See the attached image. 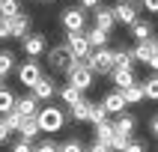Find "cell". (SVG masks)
<instances>
[{"instance_id":"obj_5","label":"cell","mask_w":158,"mask_h":152,"mask_svg":"<svg viewBox=\"0 0 158 152\" xmlns=\"http://www.w3.org/2000/svg\"><path fill=\"white\" fill-rule=\"evenodd\" d=\"M21 51H24L30 60L48 54V39H45V33H27L24 39H21Z\"/></svg>"},{"instance_id":"obj_1","label":"cell","mask_w":158,"mask_h":152,"mask_svg":"<svg viewBox=\"0 0 158 152\" xmlns=\"http://www.w3.org/2000/svg\"><path fill=\"white\" fill-rule=\"evenodd\" d=\"M36 122H39V131H63V125H66V110L63 107H54L51 101L45 107H39V113H36Z\"/></svg>"},{"instance_id":"obj_25","label":"cell","mask_w":158,"mask_h":152,"mask_svg":"<svg viewBox=\"0 0 158 152\" xmlns=\"http://www.w3.org/2000/svg\"><path fill=\"white\" fill-rule=\"evenodd\" d=\"M140 87H143V98L158 101V75H149L146 80H140Z\"/></svg>"},{"instance_id":"obj_22","label":"cell","mask_w":158,"mask_h":152,"mask_svg":"<svg viewBox=\"0 0 158 152\" xmlns=\"http://www.w3.org/2000/svg\"><path fill=\"white\" fill-rule=\"evenodd\" d=\"M110 78H114L116 89H125V87H131V84H137L134 72H125V69H114V72H110Z\"/></svg>"},{"instance_id":"obj_31","label":"cell","mask_w":158,"mask_h":152,"mask_svg":"<svg viewBox=\"0 0 158 152\" xmlns=\"http://www.w3.org/2000/svg\"><path fill=\"white\" fill-rule=\"evenodd\" d=\"M105 119H107V110L98 105V101H93V107H89V119H87V122L98 125V122H105Z\"/></svg>"},{"instance_id":"obj_44","label":"cell","mask_w":158,"mask_h":152,"mask_svg":"<svg viewBox=\"0 0 158 152\" xmlns=\"http://www.w3.org/2000/svg\"><path fill=\"white\" fill-rule=\"evenodd\" d=\"M149 48H152V54L158 57V36H152V39H149Z\"/></svg>"},{"instance_id":"obj_6","label":"cell","mask_w":158,"mask_h":152,"mask_svg":"<svg viewBox=\"0 0 158 152\" xmlns=\"http://www.w3.org/2000/svg\"><path fill=\"white\" fill-rule=\"evenodd\" d=\"M15 75H18V84H24V87L30 89L36 80L42 78V66H39L36 60H24L21 66H15Z\"/></svg>"},{"instance_id":"obj_4","label":"cell","mask_w":158,"mask_h":152,"mask_svg":"<svg viewBox=\"0 0 158 152\" xmlns=\"http://www.w3.org/2000/svg\"><path fill=\"white\" fill-rule=\"evenodd\" d=\"M110 9H114L116 24H125V27H131L134 21L140 18V12H137V3H134V0H116Z\"/></svg>"},{"instance_id":"obj_43","label":"cell","mask_w":158,"mask_h":152,"mask_svg":"<svg viewBox=\"0 0 158 152\" xmlns=\"http://www.w3.org/2000/svg\"><path fill=\"white\" fill-rule=\"evenodd\" d=\"M149 131H152V134H155V137H158V113L152 116V122H149Z\"/></svg>"},{"instance_id":"obj_45","label":"cell","mask_w":158,"mask_h":152,"mask_svg":"<svg viewBox=\"0 0 158 152\" xmlns=\"http://www.w3.org/2000/svg\"><path fill=\"white\" fill-rule=\"evenodd\" d=\"M36 3H51V0H36Z\"/></svg>"},{"instance_id":"obj_10","label":"cell","mask_w":158,"mask_h":152,"mask_svg":"<svg viewBox=\"0 0 158 152\" xmlns=\"http://www.w3.org/2000/svg\"><path fill=\"white\" fill-rule=\"evenodd\" d=\"M30 27H33V18L30 15H15V18H9L6 21V30H9V39H24L27 33H30Z\"/></svg>"},{"instance_id":"obj_23","label":"cell","mask_w":158,"mask_h":152,"mask_svg":"<svg viewBox=\"0 0 158 152\" xmlns=\"http://www.w3.org/2000/svg\"><path fill=\"white\" fill-rule=\"evenodd\" d=\"M119 92H123L125 105H140V101H143V87H140V80L131 84V87H125V89H119Z\"/></svg>"},{"instance_id":"obj_21","label":"cell","mask_w":158,"mask_h":152,"mask_svg":"<svg viewBox=\"0 0 158 152\" xmlns=\"http://www.w3.org/2000/svg\"><path fill=\"white\" fill-rule=\"evenodd\" d=\"M114 69L134 72V57H131V51H125V48H116V51H114Z\"/></svg>"},{"instance_id":"obj_11","label":"cell","mask_w":158,"mask_h":152,"mask_svg":"<svg viewBox=\"0 0 158 152\" xmlns=\"http://www.w3.org/2000/svg\"><path fill=\"white\" fill-rule=\"evenodd\" d=\"M93 27H98V30H105V33H110V30L116 27L114 9H110V6H105V3H102L98 9H93Z\"/></svg>"},{"instance_id":"obj_29","label":"cell","mask_w":158,"mask_h":152,"mask_svg":"<svg viewBox=\"0 0 158 152\" xmlns=\"http://www.w3.org/2000/svg\"><path fill=\"white\" fill-rule=\"evenodd\" d=\"M12 69H15V54L12 51H0V75L6 78Z\"/></svg>"},{"instance_id":"obj_39","label":"cell","mask_w":158,"mask_h":152,"mask_svg":"<svg viewBox=\"0 0 158 152\" xmlns=\"http://www.w3.org/2000/svg\"><path fill=\"white\" fill-rule=\"evenodd\" d=\"M9 134H12V131H9V128H6V122L0 119V143H6V140H9Z\"/></svg>"},{"instance_id":"obj_41","label":"cell","mask_w":158,"mask_h":152,"mask_svg":"<svg viewBox=\"0 0 158 152\" xmlns=\"http://www.w3.org/2000/svg\"><path fill=\"white\" fill-rule=\"evenodd\" d=\"M3 39H9V30H6V21L0 18V42H3Z\"/></svg>"},{"instance_id":"obj_28","label":"cell","mask_w":158,"mask_h":152,"mask_svg":"<svg viewBox=\"0 0 158 152\" xmlns=\"http://www.w3.org/2000/svg\"><path fill=\"white\" fill-rule=\"evenodd\" d=\"M12 107H15V92H12V89H6V87H0V116L9 113Z\"/></svg>"},{"instance_id":"obj_17","label":"cell","mask_w":158,"mask_h":152,"mask_svg":"<svg viewBox=\"0 0 158 152\" xmlns=\"http://www.w3.org/2000/svg\"><path fill=\"white\" fill-rule=\"evenodd\" d=\"M18 134H21V140L33 143L36 137H39V122H36V116H24V122L18 125Z\"/></svg>"},{"instance_id":"obj_9","label":"cell","mask_w":158,"mask_h":152,"mask_svg":"<svg viewBox=\"0 0 158 152\" xmlns=\"http://www.w3.org/2000/svg\"><path fill=\"white\" fill-rule=\"evenodd\" d=\"M66 48H69L72 57H78V60H87V54L93 51L87 42V33H66Z\"/></svg>"},{"instance_id":"obj_24","label":"cell","mask_w":158,"mask_h":152,"mask_svg":"<svg viewBox=\"0 0 158 152\" xmlns=\"http://www.w3.org/2000/svg\"><path fill=\"white\" fill-rule=\"evenodd\" d=\"M96 140L105 143L107 149H110V140H114V125H110V119H105V122L96 125Z\"/></svg>"},{"instance_id":"obj_15","label":"cell","mask_w":158,"mask_h":152,"mask_svg":"<svg viewBox=\"0 0 158 152\" xmlns=\"http://www.w3.org/2000/svg\"><path fill=\"white\" fill-rule=\"evenodd\" d=\"M87 33V42L93 51H98V48H107V42H110V33H105V30H98V27H89V30H84Z\"/></svg>"},{"instance_id":"obj_3","label":"cell","mask_w":158,"mask_h":152,"mask_svg":"<svg viewBox=\"0 0 158 152\" xmlns=\"http://www.w3.org/2000/svg\"><path fill=\"white\" fill-rule=\"evenodd\" d=\"M60 24L66 33H84L87 30V12L81 6H66L60 12Z\"/></svg>"},{"instance_id":"obj_27","label":"cell","mask_w":158,"mask_h":152,"mask_svg":"<svg viewBox=\"0 0 158 152\" xmlns=\"http://www.w3.org/2000/svg\"><path fill=\"white\" fill-rule=\"evenodd\" d=\"M131 57H134V63H143L146 66V60L152 57V48H149V42H137L131 48Z\"/></svg>"},{"instance_id":"obj_14","label":"cell","mask_w":158,"mask_h":152,"mask_svg":"<svg viewBox=\"0 0 158 152\" xmlns=\"http://www.w3.org/2000/svg\"><path fill=\"white\" fill-rule=\"evenodd\" d=\"M102 107L107 110V116H110V113L116 116V113H123V110H125L128 105H125L123 92H119V89H114V92H107V96H105V101H102Z\"/></svg>"},{"instance_id":"obj_20","label":"cell","mask_w":158,"mask_h":152,"mask_svg":"<svg viewBox=\"0 0 158 152\" xmlns=\"http://www.w3.org/2000/svg\"><path fill=\"white\" fill-rule=\"evenodd\" d=\"M15 110L21 116H36L39 113V101L33 96H24V98H15Z\"/></svg>"},{"instance_id":"obj_26","label":"cell","mask_w":158,"mask_h":152,"mask_svg":"<svg viewBox=\"0 0 158 152\" xmlns=\"http://www.w3.org/2000/svg\"><path fill=\"white\" fill-rule=\"evenodd\" d=\"M21 15V0H3L0 3V18L3 21H9V18Z\"/></svg>"},{"instance_id":"obj_32","label":"cell","mask_w":158,"mask_h":152,"mask_svg":"<svg viewBox=\"0 0 158 152\" xmlns=\"http://www.w3.org/2000/svg\"><path fill=\"white\" fill-rule=\"evenodd\" d=\"M128 140H131V134H119V131H114V140H110V152H123L125 146H128Z\"/></svg>"},{"instance_id":"obj_47","label":"cell","mask_w":158,"mask_h":152,"mask_svg":"<svg viewBox=\"0 0 158 152\" xmlns=\"http://www.w3.org/2000/svg\"><path fill=\"white\" fill-rule=\"evenodd\" d=\"M0 3H3V0H0Z\"/></svg>"},{"instance_id":"obj_46","label":"cell","mask_w":158,"mask_h":152,"mask_svg":"<svg viewBox=\"0 0 158 152\" xmlns=\"http://www.w3.org/2000/svg\"><path fill=\"white\" fill-rule=\"evenodd\" d=\"M0 87H3V75H0Z\"/></svg>"},{"instance_id":"obj_18","label":"cell","mask_w":158,"mask_h":152,"mask_svg":"<svg viewBox=\"0 0 158 152\" xmlns=\"http://www.w3.org/2000/svg\"><path fill=\"white\" fill-rule=\"evenodd\" d=\"M89 107H93V101H89V98H81L78 105L69 107V116L75 119V122H87L89 119Z\"/></svg>"},{"instance_id":"obj_40","label":"cell","mask_w":158,"mask_h":152,"mask_svg":"<svg viewBox=\"0 0 158 152\" xmlns=\"http://www.w3.org/2000/svg\"><path fill=\"white\" fill-rule=\"evenodd\" d=\"M89 152H110V149H107V146H105V143H93V146H89Z\"/></svg>"},{"instance_id":"obj_37","label":"cell","mask_w":158,"mask_h":152,"mask_svg":"<svg viewBox=\"0 0 158 152\" xmlns=\"http://www.w3.org/2000/svg\"><path fill=\"white\" fill-rule=\"evenodd\" d=\"M140 6L146 12H152V15H158V0H140Z\"/></svg>"},{"instance_id":"obj_7","label":"cell","mask_w":158,"mask_h":152,"mask_svg":"<svg viewBox=\"0 0 158 152\" xmlns=\"http://www.w3.org/2000/svg\"><path fill=\"white\" fill-rule=\"evenodd\" d=\"M30 96H33L39 105H42V101H51V98L57 96V80L48 78V75H42V78H39L33 87H30Z\"/></svg>"},{"instance_id":"obj_42","label":"cell","mask_w":158,"mask_h":152,"mask_svg":"<svg viewBox=\"0 0 158 152\" xmlns=\"http://www.w3.org/2000/svg\"><path fill=\"white\" fill-rule=\"evenodd\" d=\"M146 66H149V69H152V72H158V57H155V54H152L149 60H146Z\"/></svg>"},{"instance_id":"obj_33","label":"cell","mask_w":158,"mask_h":152,"mask_svg":"<svg viewBox=\"0 0 158 152\" xmlns=\"http://www.w3.org/2000/svg\"><path fill=\"white\" fill-rule=\"evenodd\" d=\"M33 152H60V143H54L51 137H45V140L33 143Z\"/></svg>"},{"instance_id":"obj_36","label":"cell","mask_w":158,"mask_h":152,"mask_svg":"<svg viewBox=\"0 0 158 152\" xmlns=\"http://www.w3.org/2000/svg\"><path fill=\"white\" fill-rule=\"evenodd\" d=\"M78 6L84 9V12H93V9H98V6H102V0H81Z\"/></svg>"},{"instance_id":"obj_34","label":"cell","mask_w":158,"mask_h":152,"mask_svg":"<svg viewBox=\"0 0 158 152\" xmlns=\"http://www.w3.org/2000/svg\"><path fill=\"white\" fill-rule=\"evenodd\" d=\"M60 152H87V149L78 140H66V143H60Z\"/></svg>"},{"instance_id":"obj_30","label":"cell","mask_w":158,"mask_h":152,"mask_svg":"<svg viewBox=\"0 0 158 152\" xmlns=\"http://www.w3.org/2000/svg\"><path fill=\"white\" fill-rule=\"evenodd\" d=\"M0 119H3V122H6V128H9V131H18V125L24 122V116L18 113L15 107H12V110H9V113H3V116H0Z\"/></svg>"},{"instance_id":"obj_13","label":"cell","mask_w":158,"mask_h":152,"mask_svg":"<svg viewBox=\"0 0 158 152\" xmlns=\"http://www.w3.org/2000/svg\"><path fill=\"white\" fill-rule=\"evenodd\" d=\"M128 30H131V39H134V42H149L152 36H155V27H152V21H143V18H137V21H134Z\"/></svg>"},{"instance_id":"obj_8","label":"cell","mask_w":158,"mask_h":152,"mask_svg":"<svg viewBox=\"0 0 158 152\" xmlns=\"http://www.w3.org/2000/svg\"><path fill=\"white\" fill-rule=\"evenodd\" d=\"M66 75H69V84H72V87H78L81 92H87L89 87H96V75H93L84 63H81L78 69H69Z\"/></svg>"},{"instance_id":"obj_19","label":"cell","mask_w":158,"mask_h":152,"mask_svg":"<svg viewBox=\"0 0 158 152\" xmlns=\"http://www.w3.org/2000/svg\"><path fill=\"white\" fill-rule=\"evenodd\" d=\"M57 92H60V98H63V105H66V107H72V105H78L81 98H84V92H81L78 87H72V84H63V87L57 89Z\"/></svg>"},{"instance_id":"obj_2","label":"cell","mask_w":158,"mask_h":152,"mask_svg":"<svg viewBox=\"0 0 158 152\" xmlns=\"http://www.w3.org/2000/svg\"><path fill=\"white\" fill-rule=\"evenodd\" d=\"M84 66H87L93 75H110V72H114V51H110V48L89 51L87 60H84Z\"/></svg>"},{"instance_id":"obj_35","label":"cell","mask_w":158,"mask_h":152,"mask_svg":"<svg viewBox=\"0 0 158 152\" xmlns=\"http://www.w3.org/2000/svg\"><path fill=\"white\" fill-rule=\"evenodd\" d=\"M12 152H33V143L30 140H15L12 143Z\"/></svg>"},{"instance_id":"obj_16","label":"cell","mask_w":158,"mask_h":152,"mask_svg":"<svg viewBox=\"0 0 158 152\" xmlns=\"http://www.w3.org/2000/svg\"><path fill=\"white\" fill-rule=\"evenodd\" d=\"M110 125H114V131H119V134H131L134 125H137V119H134L128 110H123V113H116V119H114Z\"/></svg>"},{"instance_id":"obj_12","label":"cell","mask_w":158,"mask_h":152,"mask_svg":"<svg viewBox=\"0 0 158 152\" xmlns=\"http://www.w3.org/2000/svg\"><path fill=\"white\" fill-rule=\"evenodd\" d=\"M69 60H72V54H69V48H66V42L54 45L51 51H48V63H51L54 72H63L66 66H69Z\"/></svg>"},{"instance_id":"obj_38","label":"cell","mask_w":158,"mask_h":152,"mask_svg":"<svg viewBox=\"0 0 158 152\" xmlns=\"http://www.w3.org/2000/svg\"><path fill=\"white\" fill-rule=\"evenodd\" d=\"M123 152H143V143L140 140H128V146H125Z\"/></svg>"}]
</instances>
